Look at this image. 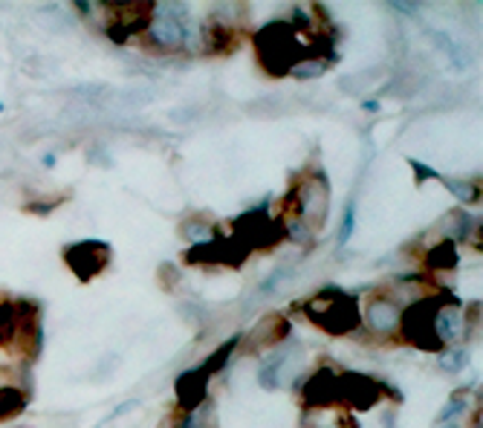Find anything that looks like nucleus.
I'll list each match as a JSON object with an SVG mask.
<instances>
[{"instance_id": "4468645a", "label": "nucleus", "mask_w": 483, "mask_h": 428, "mask_svg": "<svg viewBox=\"0 0 483 428\" xmlns=\"http://www.w3.org/2000/svg\"><path fill=\"white\" fill-rule=\"evenodd\" d=\"M241 345V339L238 336H234V339H229V341H223V345L212 353V357H208L203 365H200V368L208 373V376H215L217 371H223V368H226V362H229V357H232V353H234V348H238Z\"/></svg>"}, {"instance_id": "2eb2a0df", "label": "nucleus", "mask_w": 483, "mask_h": 428, "mask_svg": "<svg viewBox=\"0 0 483 428\" xmlns=\"http://www.w3.org/2000/svg\"><path fill=\"white\" fill-rule=\"evenodd\" d=\"M284 368H287V357L284 353H275V357H269L261 368V385L264 388H278V379L284 376Z\"/></svg>"}, {"instance_id": "a211bd4d", "label": "nucleus", "mask_w": 483, "mask_h": 428, "mask_svg": "<svg viewBox=\"0 0 483 428\" xmlns=\"http://www.w3.org/2000/svg\"><path fill=\"white\" fill-rule=\"evenodd\" d=\"M440 362H443V368H445V371H452V373H454V371H461L463 365L469 362V357H466V350H445Z\"/></svg>"}, {"instance_id": "9d476101", "label": "nucleus", "mask_w": 483, "mask_h": 428, "mask_svg": "<svg viewBox=\"0 0 483 428\" xmlns=\"http://www.w3.org/2000/svg\"><path fill=\"white\" fill-rule=\"evenodd\" d=\"M208 399V373L203 368H194V371H185L177 379V402H180V411H194L200 408L203 402Z\"/></svg>"}, {"instance_id": "20e7f679", "label": "nucleus", "mask_w": 483, "mask_h": 428, "mask_svg": "<svg viewBox=\"0 0 483 428\" xmlns=\"http://www.w3.org/2000/svg\"><path fill=\"white\" fill-rule=\"evenodd\" d=\"M105 29L114 41H128L133 35H142L151 27L154 4H105Z\"/></svg>"}, {"instance_id": "ddd939ff", "label": "nucleus", "mask_w": 483, "mask_h": 428, "mask_svg": "<svg viewBox=\"0 0 483 428\" xmlns=\"http://www.w3.org/2000/svg\"><path fill=\"white\" fill-rule=\"evenodd\" d=\"M426 261L428 266H435V269H454L457 266V249H454V240H440L435 249H431L426 255Z\"/></svg>"}, {"instance_id": "f03ea898", "label": "nucleus", "mask_w": 483, "mask_h": 428, "mask_svg": "<svg viewBox=\"0 0 483 428\" xmlns=\"http://www.w3.org/2000/svg\"><path fill=\"white\" fill-rule=\"evenodd\" d=\"M307 319L318 330L330 336H344L362 324V313H359V298L344 292L342 287H325L318 290L313 298L307 301Z\"/></svg>"}, {"instance_id": "39448f33", "label": "nucleus", "mask_w": 483, "mask_h": 428, "mask_svg": "<svg viewBox=\"0 0 483 428\" xmlns=\"http://www.w3.org/2000/svg\"><path fill=\"white\" fill-rule=\"evenodd\" d=\"M284 238L278 217H269L264 209L250 212L234 220V240L250 252V249H269Z\"/></svg>"}, {"instance_id": "7ed1b4c3", "label": "nucleus", "mask_w": 483, "mask_h": 428, "mask_svg": "<svg viewBox=\"0 0 483 428\" xmlns=\"http://www.w3.org/2000/svg\"><path fill=\"white\" fill-rule=\"evenodd\" d=\"M443 304H445V296H428V298L414 301L408 310H402L400 333L408 345H414L417 350H428V353L443 350V341L437 336V313Z\"/></svg>"}, {"instance_id": "f8f14e48", "label": "nucleus", "mask_w": 483, "mask_h": 428, "mask_svg": "<svg viewBox=\"0 0 483 428\" xmlns=\"http://www.w3.org/2000/svg\"><path fill=\"white\" fill-rule=\"evenodd\" d=\"M27 408V394L15 385H4L0 388V423L15 420L18 414Z\"/></svg>"}, {"instance_id": "f3484780", "label": "nucleus", "mask_w": 483, "mask_h": 428, "mask_svg": "<svg viewBox=\"0 0 483 428\" xmlns=\"http://www.w3.org/2000/svg\"><path fill=\"white\" fill-rule=\"evenodd\" d=\"M15 339V304H0V345Z\"/></svg>"}, {"instance_id": "423d86ee", "label": "nucleus", "mask_w": 483, "mask_h": 428, "mask_svg": "<svg viewBox=\"0 0 483 428\" xmlns=\"http://www.w3.org/2000/svg\"><path fill=\"white\" fill-rule=\"evenodd\" d=\"M110 261V249L102 240H79L64 247V264L79 275V281H93L98 273H105Z\"/></svg>"}, {"instance_id": "aec40b11", "label": "nucleus", "mask_w": 483, "mask_h": 428, "mask_svg": "<svg viewBox=\"0 0 483 428\" xmlns=\"http://www.w3.org/2000/svg\"><path fill=\"white\" fill-rule=\"evenodd\" d=\"M351 229H353V203H348V209H344V223H342V231H339V243H344L351 238Z\"/></svg>"}, {"instance_id": "6ab92c4d", "label": "nucleus", "mask_w": 483, "mask_h": 428, "mask_svg": "<svg viewBox=\"0 0 483 428\" xmlns=\"http://www.w3.org/2000/svg\"><path fill=\"white\" fill-rule=\"evenodd\" d=\"M445 186H449V189L457 194V197L466 200V203L478 197V194H475V186H472V182H466V180H445Z\"/></svg>"}, {"instance_id": "1a4fd4ad", "label": "nucleus", "mask_w": 483, "mask_h": 428, "mask_svg": "<svg viewBox=\"0 0 483 428\" xmlns=\"http://www.w3.org/2000/svg\"><path fill=\"white\" fill-rule=\"evenodd\" d=\"M304 399L313 408L339 406V373L333 368H318L316 373H309L304 385Z\"/></svg>"}, {"instance_id": "9b49d317", "label": "nucleus", "mask_w": 483, "mask_h": 428, "mask_svg": "<svg viewBox=\"0 0 483 428\" xmlns=\"http://www.w3.org/2000/svg\"><path fill=\"white\" fill-rule=\"evenodd\" d=\"M290 333V322L284 319V315H269V319H264L261 324L255 327V333H252V348L255 350H267L272 345H278V341Z\"/></svg>"}, {"instance_id": "dca6fc26", "label": "nucleus", "mask_w": 483, "mask_h": 428, "mask_svg": "<svg viewBox=\"0 0 483 428\" xmlns=\"http://www.w3.org/2000/svg\"><path fill=\"white\" fill-rule=\"evenodd\" d=\"M182 238L191 243H206V240H212V226L200 217H189L182 223Z\"/></svg>"}, {"instance_id": "f257e3e1", "label": "nucleus", "mask_w": 483, "mask_h": 428, "mask_svg": "<svg viewBox=\"0 0 483 428\" xmlns=\"http://www.w3.org/2000/svg\"><path fill=\"white\" fill-rule=\"evenodd\" d=\"M330 212V182L325 171H307L292 182V189L284 200V212L278 217L284 238L309 240L325 226Z\"/></svg>"}, {"instance_id": "6e6552de", "label": "nucleus", "mask_w": 483, "mask_h": 428, "mask_svg": "<svg viewBox=\"0 0 483 428\" xmlns=\"http://www.w3.org/2000/svg\"><path fill=\"white\" fill-rule=\"evenodd\" d=\"M400 319H402V304L391 298L388 292H379L368 301L365 307V324L370 333L377 336H391V333H400Z\"/></svg>"}, {"instance_id": "0eeeda50", "label": "nucleus", "mask_w": 483, "mask_h": 428, "mask_svg": "<svg viewBox=\"0 0 483 428\" xmlns=\"http://www.w3.org/2000/svg\"><path fill=\"white\" fill-rule=\"evenodd\" d=\"M382 399V379L362 373H339V406L374 408Z\"/></svg>"}]
</instances>
